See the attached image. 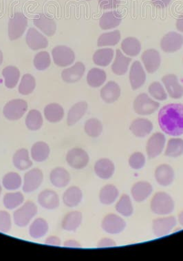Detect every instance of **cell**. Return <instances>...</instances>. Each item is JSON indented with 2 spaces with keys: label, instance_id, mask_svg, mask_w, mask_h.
Here are the masks:
<instances>
[{
  "label": "cell",
  "instance_id": "cell-33",
  "mask_svg": "<svg viewBox=\"0 0 183 261\" xmlns=\"http://www.w3.org/2000/svg\"><path fill=\"white\" fill-rule=\"evenodd\" d=\"M121 21V15L117 11L107 12L100 19L99 25L103 30H109L117 27Z\"/></svg>",
  "mask_w": 183,
  "mask_h": 261
},
{
  "label": "cell",
  "instance_id": "cell-26",
  "mask_svg": "<svg viewBox=\"0 0 183 261\" xmlns=\"http://www.w3.org/2000/svg\"><path fill=\"white\" fill-rule=\"evenodd\" d=\"M34 24L49 37L56 33L57 25L54 19L44 14H39L34 18Z\"/></svg>",
  "mask_w": 183,
  "mask_h": 261
},
{
  "label": "cell",
  "instance_id": "cell-15",
  "mask_svg": "<svg viewBox=\"0 0 183 261\" xmlns=\"http://www.w3.org/2000/svg\"><path fill=\"white\" fill-rule=\"evenodd\" d=\"M162 81L170 97L178 99L183 97V86L179 83L176 75L174 74H167L163 76Z\"/></svg>",
  "mask_w": 183,
  "mask_h": 261
},
{
  "label": "cell",
  "instance_id": "cell-39",
  "mask_svg": "<svg viewBox=\"0 0 183 261\" xmlns=\"http://www.w3.org/2000/svg\"><path fill=\"white\" fill-rule=\"evenodd\" d=\"M113 49L103 48L99 49L94 53L93 56V62L97 66L106 67L111 63L112 59L114 58Z\"/></svg>",
  "mask_w": 183,
  "mask_h": 261
},
{
  "label": "cell",
  "instance_id": "cell-7",
  "mask_svg": "<svg viewBox=\"0 0 183 261\" xmlns=\"http://www.w3.org/2000/svg\"><path fill=\"white\" fill-rule=\"evenodd\" d=\"M44 181V174L39 168H33L24 174L22 189L25 193L36 191Z\"/></svg>",
  "mask_w": 183,
  "mask_h": 261
},
{
  "label": "cell",
  "instance_id": "cell-13",
  "mask_svg": "<svg viewBox=\"0 0 183 261\" xmlns=\"http://www.w3.org/2000/svg\"><path fill=\"white\" fill-rule=\"evenodd\" d=\"M183 46V36L176 32H170L163 37L161 42V49L165 53L176 52Z\"/></svg>",
  "mask_w": 183,
  "mask_h": 261
},
{
  "label": "cell",
  "instance_id": "cell-32",
  "mask_svg": "<svg viewBox=\"0 0 183 261\" xmlns=\"http://www.w3.org/2000/svg\"><path fill=\"white\" fill-rule=\"evenodd\" d=\"M48 229V222L42 218H37L29 227V234L33 239H41L46 236Z\"/></svg>",
  "mask_w": 183,
  "mask_h": 261
},
{
  "label": "cell",
  "instance_id": "cell-44",
  "mask_svg": "<svg viewBox=\"0 0 183 261\" xmlns=\"http://www.w3.org/2000/svg\"><path fill=\"white\" fill-rule=\"evenodd\" d=\"M3 74L5 80V85L8 88H13L18 83L20 72L15 66H9L4 68Z\"/></svg>",
  "mask_w": 183,
  "mask_h": 261
},
{
  "label": "cell",
  "instance_id": "cell-57",
  "mask_svg": "<svg viewBox=\"0 0 183 261\" xmlns=\"http://www.w3.org/2000/svg\"><path fill=\"white\" fill-rule=\"evenodd\" d=\"M64 246L69 247V248H81L82 245L77 241L70 239V240L65 241Z\"/></svg>",
  "mask_w": 183,
  "mask_h": 261
},
{
  "label": "cell",
  "instance_id": "cell-50",
  "mask_svg": "<svg viewBox=\"0 0 183 261\" xmlns=\"http://www.w3.org/2000/svg\"><path fill=\"white\" fill-rule=\"evenodd\" d=\"M148 91L149 94L154 99L159 100V101H165L167 99V95L166 92L161 85L160 82H153L150 86H149Z\"/></svg>",
  "mask_w": 183,
  "mask_h": 261
},
{
  "label": "cell",
  "instance_id": "cell-40",
  "mask_svg": "<svg viewBox=\"0 0 183 261\" xmlns=\"http://www.w3.org/2000/svg\"><path fill=\"white\" fill-rule=\"evenodd\" d=\"M22 184V178L17 172H9L3 178V187L9 191H15L19 189Z\"/></svg>",
  "mask_w": 183,
  "mask_h": 261
},
{
  "label": "cell",
  "instance_id": "cell-43",
  "mask_svg": "<svg viewBox=\"0 0 183 261\" xmlns=\"http://www.w3.org/2000/svg\"><path fill=\"white\" fill-rule=\"evenodd\" d=\"M116 211L123 217H129L133 215L134 207L130 197L127 194H123L120 198L115 206Z\"/></svg>",
  "mask_w": 183,
  "mask_h": 261
},
{
  "label": "cell",
  "instance_id": "cell-25",
  "mask_svg": "<svg viewBox=\"0 0 183 261\" xmlns=\"http://www.w3.org/2000/svg\"><path fill=\"white\" fill-rule=\"evenodd\" d=\"M86 67L82 62H76L71 68L63 70L62 77L66 83L80 81L85 72Z\"/></svg>",
  "mask_w": 183,
  "mask_h": 261
},
{
  "label": "cell",
  "instance_id": "cell-19",
  "mask_svg": "<svg viewBox=\"0 0 183 261\" xmlns=\"http://www.w3.org/2000/svg\"><path fill=\"white\" fill-rule=\"evenodd\" d=\"M94 170L98 178L107 180L115 174V166L109 159L102 158L95 163Z\"/></svg>",
  "mask_w": 183,
  "mask_h": 261
},
{
  "label": "cell",
  "instance_id": "cell-29",
  "mask_svg": "<svg viewBox=\"0 0 183 261\" xmlns=\"http://www.w3.org/2000/svg\"><path fill=\"white\" fill-rule=\"evenodd\" d=\"M50 149L48 143L44 141H37L33 145L31 150V156L35 162L41 163L48 160Z\"/></svg>",
  "mask_w": 183,
  "mask_h": 261
},
{
  "label": "cell",
  "instance_id": "cell-42",
  "mask_svg": "<svg viewBox=\"0 0 183 261\" xmlns=\"http://www.w3.org/2000/svg\"><path fill=\"white\" fill-rule=\"evenodd\" d=\"M183 154V139H170L167 143L165 155L168 158H177Z\"/></svg>",
  "mask_w": 183,
  "mask_h": 261
},
{
  "label": "cell",
  "instance_id": "cell-48",
  "mask_svg": "<svg viewBox=\"0 0 183 261\" xmlns=\"http://www.w3.org/2000/svg\"><path fill=\"white\" fill-rule=\"evenodd\" d=\"M36 82L35 78L30 74H25L21 79L19 86V93L23 95H30L35 90Z\"/></svg>",
  "mask_w": 183,
  "mask_h": 261
},
{
  "label": "cell",
  "instance_id": "cell-11",
  "mask_svg": "<svg viewBox=\"0 0 183 261\" xmlns=\"http://www.w3.org/2000/svg\"><path fill=\"white\" fill-rule=\"evenodd\" d=\"M176 218L172 216L153 220L152 223L153 234L158 237L166 236L176 226Z\"/></svg>",
  "mask_w": 183,
  "mask_h": 261
},
{
  "label": "cell",
  "instance_id": "cell-41",
  "mask_svg": "<svg viewBox=\"0 0 183 261\" xmlns=\"http://www.w3.org/2000/svg\"><path fill=\"white\" fill-rule=\"evenodd\" d=\"M107 79L106 72L100 68H94L88 72L87 82L92 88H98L103 85Z\"/></svg>",
  "mask_w": 183,
  "mask_h": 261
},
{
  "label": "cell",
  "instance_id": "cell-56",
  "mask_svg": "<svg viewBox=\"0 0 183 261\" xmlns=\"http://www.w3.org/2000/svg\"><path fill=\"white\" fill-rule=\"evenodd\" d=\"M151 3L154 7L163 9L167 7L171 3V0H151Z\"/></svg>",
  "mask_w": 183,
  "mask_h": 261
},
{
  "label": "cell",
  "instance_id": "cell-20",
  "mask_svg": "<svg viewBox=\"0 0 183 261\" xmlns=\"http://www.w3.org/2000/svg\"><path fill=\"white\" fill-rule=\"evenodd\" d=\"M155 179L159 185L167 187L174 181L175 173L174 169L167 164L160 165L154 172Z\"/></svg>",
  "mask_w": 183,
  "mask_h": 261
},
{
  "label": "cell",
  "instance_id": "cell-54",
  "mask_svg": "<svg viewBox=\"0 0 183 261\" xmlns=\"http://www.w3.org/2000/svg\"><path fill=\"white\" fill-rule=\"evenodd\" d=\"M117 246V243L112 239L104 238L101 239L98 242L97 247L99 248H105V247H112Z\"/></svg>",
  "mask_w": 183,
  "mask_h": 261
},
{
  "label": "cell",
  "instance_id": "cell-8",
  "mask_svg": "<svg viewBox=\"0 0 183 261\" xmlns=\"http://www.w3.org/2000/svg\"><path fill=\"white\" fill-rule=\"evenodd\" d=\"M28 19L21 13H16L9 19V37L11 40H16L22 36L27 29Z\"/></svg>",
  "mask_w": 183,
  "mask_h": 261
},
{
  "label": "cell",
  "instance_id": "cell-37",
  "mask_svg": "<svg viewBox=\"0 0 183 261\" xmlns=\"http://www.w3.org/2000/svg\"><path fill=\"white\" fill-rule=\"evenodd\" d=\"M24 202V196L20 192H8L3 197L4 206L7 210L17 209Z\"/></svg>",
  "mask_w": 183,
  "mask_h": 261
},
{
  "label": "cell",
  "instance_id": "cell-14",
  "mask_svg": "<svg viewBox=\"0 0 183 261\" xmlns=\"http://www.w3.org/2000/svg\"><path fill=\"white\" fill-rule=\"evenodd\" d=\"M37 201L41 207L48 211H54L60 204V197L53 190L46 189L41 191L37 197Z\"/></svg>",
  "mask_w": 183,
  "mask_h": 261
},
{
  "label": "cell",
  "instance_id": "cell-35",
  "mask_svg": "<svg viewBox=\"0 0 183 261\" xmlns=\"http://www.w3.org/2000/svg\"><path fill=\"white\" fill-rule=\"evenodd\" d=\"M119 195V190L115 186L108 184L104 186L100 190L99 201L102 204L106 205H110L113 204L117 199Z\"/></svg>",
  "mask_w": 183,
  "mask_h": 261
},
{
  "label": "cell",
  "instance_id": "cell-58",
  "mask_svg": "<svg viewBox=\"0 0 183 261\" xmlns=\"http://www.w3.org/2000/svg\"><path fill=\"white\" fill-rule=\"evenodd\" d=\"M176 25L177 30L183 33V15H180L177 19Z\"/></svg>",
  "mask_w": 183,
  "mask_h": 261
},
{
  "label": "cell",
  "instance_id": "cell-51",
  "mask_svg": "<svg viewBox=\"0 0 183 261\" xmlns=\"http://www.w3.org/2000/svg\"><path fill=\"white\" fill-rule=\"evenodd\" d=\"M145 156L143 153L136 152L131 155L129 159V165L134 170H140L145 166Z\"/></svg>",
  "mask_w": 183,
  "mask_h": 261
},
{
  "label": "cell",
  "instance_id": "cell-36",
  "mask_svg": "<svg viewBox=\"0 0 183 261\" xmlns=\"http://www.w3.org/2000/svg\"><path fill=\"white\" fill-rule=\"evenodd\" d=\"M44 116L49 122H60L64 117V109L58 103L48 104L45 107Z\"/></svg>",
  "mask_w": 183,
  "mask_h": 261
},
{
  "label": "cell",
  "instance_id": "cell-9",
  "mask_svg": "<svg viewBox=\"0 0 183 261\" xmlns=\"http://www.w3.org/2000/svg\"><path fill=\"white\" fill-rule=\"evenodd\" d=\"M126 227L125 220L115 214H109L102 221L101 227L106 233L117 234L123 231Z\"/></svg>",
  "mask_w": 183,
  "mask_h": 261
},
{
  "label": "cell",
  "instance_id": "cell-34",
  "mask_svg": "<svg viewBox=\"0 0 183 261\" xmlns=\"http://www.w3.org/2000/svg\"><path fill=\"white\" fill-rule=\"evenodd\" d=\"M132 59L123 56L121 50L117 49L115 62L112 65V70L117 75H123L128 70Z\"/></svg>",
  "mask_w": 183,
  "mask_h": 261
},
{
  "label": "cell",
  "instance_id": "cell-38",
  "mask_svg": "<svg viewBox=\"0 0 183 261\" xmlns=\"http://www.w3.org/2000/svg\"><path fill=\"white\" fill-rule=\"evenodd\" d=\"M121 48L127 56L136 57L141 52V42L135 37H127L122 42Z\"/></svg>",
  "mask_w": 183,
  "mask_h": 261
},
{
  "label": "cell",
  "instance_id": "cell-28",
  "mask_svg": "<svg viewBox=\"0 0 183 261\" xmlns=\"http://www.w3.org/2000/svg\"><path fill=\"white\" fill-rule=\"evenodd\" d=\"M82 221L83 215L81 212H70L62 220V229L67 231H75L82 225Z\"/></svg>",
  "mask_w": 183,
  "mask_h": 261
},
{
  "label": "cell",
  "instance_id": "cell-4",
  "mask_svg": "<svg viewBox=\"0 0 183 261\" xmlns=\"http://www.w3.org/2000/svg\"><path fill=\"white\" fill-rule=\"evenodd\" d=\"M160 107V103L153 101L147 94H140L134 101V110L139 115H149L155 113Z\"/></svg>",
  "mask_w": 183,
  "mask_h": 261
},
{
  "label": "cell",
  "instance_id": "cell-10",
  "mask_svg": "<svg viewBox=\"0 0 183 261\" xmlns=\"http://www.w3.org/2000/svg\"><path fill=\"white\" fill-rule=\"evenodd\" d=\"M55 64L60 67L70 66L75 60V55L71 48L66 46L55 47L52 51Z\"/></svg>",
  "mask_w": 183,
  "mask_h": 261
},
{
  "label": "cell",
  "instance_id": "cell-27",
  "mask_svg": "<svg viewBox=\"0 0 183 261\" xmlns=\"http://www.w3.org/2000/svg\"><path fill=\"white\" fill-rule=\"evenodd\" d=\"M63 202L68 207H75L82 201L83 192L77 186H71L63 194Z\"/></svg>",
  "mask_w": 183,
  "mask_h": 261
},
{
  "label": "cell",
  "instance_id": "cell-61",
  "mask_svg": "<svg viewBox=\"0 0 183 261\" xmlns=\"http://www.w3.org/2000/svg\"><path fill=\"white\" fill-rule=\"evenodd\" d=\"M2 192H3V188H2L1 185H0V196H1Z\"/></svg>",
  "mask_w": 183,
  "mask_h": 261
},
{
  "label": "cell",
  "instance_id": "cell-12",
  "mask_svg": "<svg viewBox=\"0 0 183 261\" xmlns=\"http://www.w3.org/2000/svg\"><path fill=\"white\" fill-rule=\"evenodd\" d=\"M166 138L163 133H154L148 139L146 146V152L149 159L157 158L164 150Z\"/></svg>",
  "mask_w": 183,
  "mask_h": 261
},
{
  "label": "cell",
  "instance_id": "cell-22",
  "mask_svg": "<svg viewBox=\"0 0 183 261\" xmlns=\"http://www.w3.org/2000/svg\"><path fill=\"white\" fill-rule=\"evenodd\" d=\"M153 127V123L149 119L139 118L132 122L129 129L135 136L143 138L150 134Z\"/></svg>",
  "mask_w": 183,
  "mask_h": 261
},
{
  "label": "cell",
  "instance_id": "cell-18",
  "mask_svg": "<svg viewBox=\"0 0 183 261\" xmlns=\"http://www.w3.org/2000/svg\"><path fill=\"white\" fill-rule=\"evenodd\" d=\"M129 81H130L132 88L134 90L139 89L146 81V74L139 61H136L131 66Z\"/></svg>",
  "mask_w": 183,
  "mask_h": 261
},
{
  "label": "cell",
  "instance_id": "cell-3",
  "mask_svg": "<svg viewBox=\"0 0 183 261\" xmlns=\"http://www.w3.org/2000/svg\"><path fill=\"white\" fill-rule=\"evenodd\" d=\"M38 209L34 202L28 201L17 208L13 213V221L19 227H25L31 223V220L37 215Z\"/></svg>",
  "mask_w": 183,
  "mask_h": 261
},
{
  "label": "cell",
  "instance_id": "cell-60",
  "mask_svg": "<svg viewBox=\"0 0 183 261\" xmlns=\"http://www.w3.org/2000/svg\"><path fill=\"white\" fill-rule=\"evenodd\" d=\"M3 52H2L1 50H0V65L3 64Z\"/></svg>",
  "mask_w": 183,
  "mask_h": 261
},
{
  "label": "cell",
  "instance_id": "cell-46",
  "mask_svg": "<svg viewBox=\"0 0 183 261\" xmlns=\"http://www.w3.org/2000/svg\"><path fill=\"white\" fill-rule=\"evenodd\" d=\"M121 40V33L116 30L112 32L103 33L98 37L97 41L98 46H115Z\"/></svg>",
  "mask_w": 183,
  "mask_h": 261
},
{
  "label": "cell",
  "instance_id": "cell-49",
  "mask_svg": "<svg viewBox=\"0 0 183 261\" xmlns=\"http://www.w3.org/2000/svg\"><path fill=\"white\" fill-rule=\"evenodd\" d=\"M51 63L50 55L46 51H41L37 54L34 59V66L37 70H44L50 66Z\"/></svg>",
  "mask_w": 183,
  "mask_h": 261
},
{
  "label": "cell",
  "instance_id": "cell-16",
  "mask_svg": "<svg viewBox=\"0 0 183 261\" xmlns=\"http://www.w3.org/2000/svg\"><path fill=\"white\" fill-rule=\"evenodd\" d=\"M141 59L149 73H154L160 67L161 64L160 54L155 49H148L145 50L143 52Z\"/></svg>",
  "mask_w": 183,
  "mask_h": 261
},
{
  "label": "cell",
  "instance_id": "cell-21",
  "mask_svg": "<svg viewBox=\"0 0 183 261\" xmlns=\"http://www.w3.org/2000/svg\"><path fill=\"white\" fill-rule=\"evenodd\" d=\"M14 167L21 171L29 170L33 166L31 154L27 149L21 148L17 150L13 156Z\"/></svg>",
  "mask_w": 183,
  "mask_h": 261
},
{
  "label": "cell",
  "instance_id": "cell-53",
  "mask_svg": "<svg viewBox=\"0 0 183 261\" xmlns=\"http://www.w3.org/2000/svg\"><path fill=\"white\" fill-rule=\"evenodd\" d=\"M121 0H98L99 7L103 10L115 9L119 7Z\"/></svg>",
  "mask_w": 183,
  "mask_h": 261
},
{
  "label": "cell",
  "instance_id": "cell-5",
  "mask_svg": "<svg viewBox=\"0 0 183 261\" xmlns=\"http://www.w3.org/2000/svg\"><path fill=\"white\" fill-rule=\"evenodd\" d=\"M28 110V103L24 100L17 99L11 100L6 104L3 110L5 117L10 121L20 119Z\"/></svg>",
  "mask_w": 183,
  "mask_h": 261
},
{
  "label": "cell",
  "instance_id": "cell-47",
  "mask_svg": "<svg viewBox=\"0 0 183 261\" xmlns=\"http://www.w3.org/2000/svg\"><path fill=\"white\" fill-rule=\"evenodd\" d=\"M84 129L88 136L92 138H97L103 132V125L98 119L92 118L86 121Z\"/></svg>",
  "mask_w": 183,
  "mask_h": 261
},
{
  "label": "cell",
  "instance_id": "cell-55",
  "mask_svg": "<svg viewBox=\"0 0 183 261\" xmlns=\"http://www.w3.org/2000/svg\"><path fill=\"white\" fill-rule=\"evenodd\" d=\"M45 244L52 246H60L62 241L57 236H50L45 240Z\"/></svg>",
  "mask_w": 183,
  "mask_h": 261
},
{
  "label": "cell",
  "instance_id": "cell-59",
  "mask_svg": "<svg viewBox=\"0 0 183 261\" xmlns=\"http://www.w3.org/2000/svg\"><path fill=\"white\" fill-rule=\"evenodd\" d=\"M178 222L179 223L183 226V211L181 212V213L179 214Z\"/></svg>",
  "mask_w": 183,
  "mask_h": 261
},
{
  "label": "cell",
  "instance_id": "cell-62",
  "mask_svg": "<svg viewBox=\"0 0 183 261\" xmlns=\"http://www.w3.org/2000/svg\"><path fill=\"white\" fill-rule=\"evenodd\" d=\"M85 1H91V0H85Z\"/></svg>",
  "mask_w": 183,
  "mask_h": 261
},
{
  "label": "cell",
  "instance_id": "cell-23",
  "mask_svg": "<svg viewBox=\"0 0 183 261\" xmlns=\"http://www.w3.org/2000/svg\"><path fill=\"white\" fill-rule=\"evenodd\" d=\"M152 192V186L147 181L136 182L131 189V194L134 200L139 203L145 201Z\"/></svg>",
  "mask_w": 183,
  "mask_h": 261
},
{
  "label": "cell",
  "instance_id": "cell-6",
  "mask_svg": "<svg viewBox=\"0 0 183 261\" xmlns=\"http://www.w3.org/2000/svg\"><path fill=\"white\" fill-rule=\"evenodd\" d=\"M66 160L67 164L72 168L82 170L89 164L90 156L84 149L74 148L67 153Z\"/></svg>",
  "mask_w": 183,
  "mask_h": 261
},
{
  "label": "cell",
  "instance_id": "cell-1",
  "mask_svg": "<svg viewBox=\"0 0 183 261\" xmlns=\"http://www.w3.org/2000/svg\"><path fill=\"white\" fill-rule=\"evenodd\" d=\"M159 126L165 134L173 137L183 135V104L170 103L159 113Z\"/></svg>",
  "mask_w": 183,
  "mask_h": 261
},
{
  "label": "cell",
  "instance_id": "cell-31",
  "mask_svg": "<svg viewBox=\"0 0 183 261\" xmlns=\"http://www.w3.org/2000/svg\"><path fill=\"white\" fill-rule=\"evenodd\" d=\"M88 103L86 101L78 102L70 109L67 117V123L69 126L75 125L83 118L88 110Z\"/></svg>",
  "mask_w": 183,
  "mask_h": 261
},
{
  "label": "cell",
  "instance_id": "cell-17",
  "mask_svg": "<svg viewBox=\"0 0 183 261\" xmlns=\"http://www.w3.org/2000/svg\"><path fill=\"white\" fill-rule=\"evenodd\" d=\"M50 181L53 186L58 188L67 187L71 180V176L66 168L57 167L50 172Z\"/></svg>",
  "mask_w": 183,
  "mask_h": 261
},
{
  "label": "cell",
  "instance_id": "cell-52",
  "mask_svg": "<svg viewBox=\"0 0 183 261\" xmlns=\"http://www.w3.org/2000/svg\"><path fill=\"white\" fill-rule=\"evenodd\" d=\"M12 227L11 215L7 211H0V232L8 233Z\"/></svg>",
  "mask_w": 183,
  "mask_h": 261
},
{
  "label": "cell",
  "instance_id": "cell-45",
  "mask_svg": "<svg viewBox=\"0 0 183 261\" xmlns=\"http://www.w3.org/2000/svg\"><path fill=\"white\" fill-rule=\"evenodd\" d=\"M43 117L40 112L37 110H31L25 117V125L32 131L38 130L42 127Z\"/></svg>",
  "mask_w": 183,
  "mask_h": 261
},
{
  "label": "cell",
  "instance_id": "cell-24",
  "mask_svg": "<svg viewBox=\"0 0 183 261\" xmlns=\"http://www.w3.org/2000/svg\"><path fill=\"white\" fill-rule=\"evenodd\" d=\"M27 43L28 46L33 50L46 48L48 45L46 37L34 28H31L28 31Z\"/></svg>",
  "mask_w": 183,
  "mask_h": 261
},
{
  "label": "cell",
  "instance_id": "cell-2",
  "mask_svg": "<svg viewBox=\"0 0 183 261\" xmlns=\"http://www.w3.org/2000/svg\"><path fill=\"white\" fill-rule=\"evenodd\" d=\"M151 210L158 215H168L174 211V199L170 194L164 192H157L151 201Z\"/></svg>",
  "mask_w": 183,
  "mask_h": 261
},
{
  "label": "cell",
  "instance_id": "cell-30",
  "mask_svg": "<svg viewBox=\"0 0 183 261\" xmlns=\"http://www.w3.org/2000/svg\"><path fill=\"white\" fill-rule=\"evenodd\" d=\"M121 95V88L115 82L110 81L101 90V97L106 103L117 101Z\"/></svg>",
  "mask_w": 183,
  "mask_h": 261
}]
</instances>
